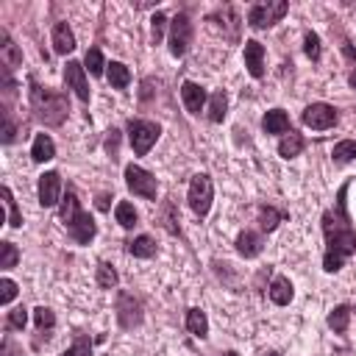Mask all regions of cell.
<instances>
[{
  "label": "cell",
  "mask_w": 356,
  "mask_h": 356,
  "mask_svg": "<svg viewBox=\"0 0 356 356\" xmlns=\"http://www.w3.org/2000/svg\"><path fill=\"white\" fill-rule=\"evenodd\" d=\"M353 312H356V309H353Z\"/></svg>",
  "instance_id": "cell-46"
},
{
  "label": "cell",
  "mask_w": 356,
  "mask_h": 356,
  "mask_svg": "<svg viewBox=\"0 0 356 356\" xmlns=\"http://www.w3.org/2000/svg\"><path fill=\"white\" fill-rule=\"evenodd\" d=\"M186 328H189V334L192 337H206L209 334V320H206V314L200 312V309H189L186 312Z\"/></svg>",
  "instance_id": "cell-24"
},
{
  "label": "cell",
  "mask_w": 356,
  "mask_h": 356,
  "mask_svg": "<svg viewBox=\"0 0 356 356\" xmlns=\"http://www.w3.org/2000/svg\"><path fill=\"white\" fill-rule=\"evenodd\" d=\"M348 186L342 184L334 209L323 211V234H325V256H323V270L337 273L348 256L356 250V228L348 214Z\"/></svg>",
  "instance_id": "cell-1"
},
{
  "label": "cell",
  "mask_w": 356,
  "mask_h": 356,
  "mask_svg": "<svg viewBox=\"0 0 356 356\" xmlns=\"http://www.w3.org/2000/svg\"><path fill=\"white\" fill-rule=\"evenodd\" d=\"M303 50H306V56H309L312 61L320 58V36H317L314 31H309V33L303 36Z\"/></svg>",
  "instance_id": "cell-36"
},
{
  "label": "cell",
  "mask_w": 356,
  "mask_h": 356,
  "mask_svg": "<svg viewBox=\"0 0 356 356\" xmlns=\"http://www.w3.org/2000/svg\"><path fill=\"white\" fill-rule=\"evenodd\" d=\"M270 300L275 306H286L292 300V284H289L286 275H275L273 278V284H270Z\"/></svg>",
  "instance_id": "cell-20"
},
{
  "label": "cell",
  "mask_w": 356,
  "mask_h": 356,
  "mask_svg": "<svg viewBox=\"0 0 356 356\" xmlns=\"http://www.w3.org/2000/svg\"><path fill=\"white\" fill-rule=\"evenodd\" d=\"M0 356H22V350H17V345L6 337V339H3V350H0Z\"/></svg>",
  "instance_id": "cell-41"
},
{
  "label": "cell",
  "mask_w": 356,
  "mask_h": 356,
  "mask_svg": "<svg viewBox=\"0 0 356 356\" xmlns=\"http://www.w3.org/2000/svg\"><path fill=\"white\" fill-rule=\"evenodd\" d=\"M0 58H3L6 70H14V67L22 64V53H19V47L14 44V39L8 36V31H0Z\"/></svg>",
  "instance_id": "cell-16"
},
{
  "label": "cell",
  "mask_w": 356,
  "mask_h": 356,
  "mask_svg": "<svg viewBox=\"0 0 356 356\" xmlns=\"http://www.w3.org/2000/svg\"><path fill=\"white\" fill-rule=\"evenodd\" d=\"M114 217H117V222H120L122 228H134V225L139 222V214H136V209H134L128 200H120V203H117Z\"/></svg>",
  "instance_id": "cell-26"
},
{
  "label": "cell",
  "mask_w": 356,
  "mask_h": 356,
  "mask_svg": "<svg viewBox=\"0 0 356 356\" xmlns=\"http://www.w3.org/2000/svg\"><path fill=\"white\" fill-rule=\"evenodd\" d=\"M348 317H350V306H337V309L328 314V325H331L337 334H345V331H348Z\"/></svg>",
  "instance_id": "cell-30"
},
{
  "label": "cell",
  "mask_w": 356,
  "mask_h": 356,
  "mask_svg": "<svg viewBox=\"0 0 356 356\" xmlns=\"http://www.w3.org/2000/svg\"><path fill=\"white\" fill-rule=\"evenodd\" d=\"M125 186H128L134 195L145 197V200H156V195H159L156 178H153L147 170H142L139 164H128V167H125Z\"/></svg>",
  "instance_id": "cell-7"
},
{
  "label": "cell",
  "mask_w": 356,
  "mask_h": 356,
  "mask_svg": "<svg viewBox=\"0 0 356 356\" xmlns=\"http://www.w3.org/2000/svg\"><path fill=\"white\" fill-rule=\"evenodd\" d=\"M181 100L186 106L189 114H200L203 106H206V89L200 83H192V81H184L181 83Z\"/></svg>",
  "instance_id": "cell-13"
},
{
  "label": "cell",
  "mask_w": 356,
  "mask_h": 356,
  "mask_svg": "<svg viewBox=\"0 0 356 356\" xmlns=\"http://www.w3.org/2000/svg\"><path fill=\"white\" fill-rule=\"evenodd\" d=\"M164 25H167V17L161 14V11H156L153 14V19H150V36H153V42L159 44L161 42V36H164Z\"/></svg>",
  "instance_id": "cell-38"
},
{
  "label": "cell",
  "mask_w": 356,
  "mask_h": 356,
  "mask_svg": "<svg viewBox=\"0 0 356 356\" xmlns=\"http://www.w3.org/2000/svg\"><path fill=\"white\" fill-rule=\"evenodd\" d=\"M117 323L125 331H131V328H136L142 323V303L131 292H120L117 295Z\"/></svg>",
  "instance_id": "cell-9"
},
{
  "label": "cell",
  "mask_w": 356,
  "mask_h": 356,
  "mask_svg": "<svg viewBox=\"0 0 356 356\" xmlns=\"http://www.w3.org/2000/svg\"><path fill=\"white\" fill-rule=\"evenodd\" d=\"M3 197H6V209H8V225H11V228H19V225H22V214H19L17 200H14V195H11L8 186H3Z\"/></svg>",
  "instance_id": "cell-32"
},
{
  "label": "cell",
  "mask_w": 356,
  "mask_h": 356,
  "mask_svg": "<svg viewBox=\"0 0 356 356\" xmlns=\"http://www.w3.org/2000/svg\"><path fill=\"white\" fill-rule=\"evenodd\" d=\"M61 356H92V342H89V337H75V342L61 353Z\"/></svg>",
  "instance_id": "cell-34"
},
{
  "label": "cell",
  "mask_w": 356,
  "mask_h": 356,
  "mask_svg": "<svg viewBox=\"0 0 356 356\" xmlns=\"http://www.w3.org/2000/svg\"><path fill=\"white\" fill-rule=\"evenodd\" d=\"M58 214H61V222L67 225V234H70L78 245H89V242L95 239L97 225H95V220L89 217V211L81 209V200H78V195H75L72 189H67Z\"/></svg>",
  "instance_id": "cell-2"
},
{
  "label": "cell",
  "mask_w": 356,
  "mask_h": 356,
  "mask_svg": "<svg viewBox=\"0 0 356 356\" xmlns=\"http://www.w3.org/2000/svg\"><path fill=\"white\" fill-rule=\"evenodd\" d=\"M303 136L298 134V131H289V134H284V139L278 142V156L281 159H295L300 150H303Z\"/></svg>",
  "instance_id": "cell-21"
},
{
  "label": "cell",
  "mask_w": 356,
  "mask_h": 356,
  "mask_svg": "<svg viewBox=\"0 0 356 356\" xmlns=\"http://www.w3.org/2000/svg\"><path fill=\"white\" fill-rule=\"evenodd\" d=\"M331 156H334L337 164L353 161V159H356V139H342V142H337L334 150H331Z\"/></svg>",
  "instance_id": "cell-27"
},
{
  "label": "cell",
  "mask_w": 356,
  "mask_h": 356,
  "mask_svg": "<svg viewBox=\"0 0 356 356\" xmlns=\"http://www.w3.org/2000/svg\"><path fill=\"white\" fill-rule=\"evenodd\" d=\"M289 11V3H253L248 8V25L261 31V28H270L275 25L284 14Z\"/></svg>",
  "instance_id": "cell-6"
},
{
  "label": "cell",
  "mask_w": 356,
  "mask_h": 356,
  "mask_svg": "<svg viewBox=\"0 0 356 356\" xmlns=\"http://www.w3.org/2000/svg\"><path fill=\"white\" fill-rule=\"evenodd\" d=\"M31 108H33V117L50 128L61 125L70 106H67V97L61 92H53L47 86H39L36 81H31Z\"/></svg>",
  "instance_id": "cell-3"
},
{
  "label": "cell",
  "mask_w": 356,
  "mask_h": 356,
  "mask_svg": "<svg viewBox=\"0 0 356 356\" xmlns=\"http://www.w3.org/2000/svg\"><path fill=\"white\" fill-rule=\"evenodd\" d=\"M58 197H61V175L56 170L42 172L39 175V203L44 209H50V206L58 203Z\"/></svg>",
  "instance_id": "cell-12"
},
{
  "label": "cell",
  "mask_w": 356,
  "mask_h": 356,
  "mask_svg": "<svg viewBox=\"0 0 356 356\" xmlns=\"http://www.w3.org/2000/svg\"><path fill=\"white\" fill-rule=\"evenodd\" d=\"M348 83H350V86H353V89H356V70H353V72H350V75H348Z\"/></svg>",
  "instance_id": "cell-45"
},
{
  "label": "cell",
  "mask_w": 356,
  "mask_h": 356,
  "mask_svg": "<svg viewBox=\"0 0 356 356\" xmlns=\"http://www.w3.org/2000/svg\"><path fill=\"white\" fill-rule=\"evenodd\" d=\"M300 120L312 131H325V128H331L337 122V108L328 106V103H312V106H306Z\"/></svg>",
  "instance_id": "cell-10"
},
{
  "label": "cell",
  "mask_w": 356,
  "mask_h": 356,
  "mask_svg": "<svg viewBox=\"0 0 356 356\" xmlns=\"http://www.w3.org/2000/svg\"><path fill=\"white\" fill-rule=\"evenodd\" d=\"M50 39H53V50H56L58 56H67V53L75 50V36H72V31H70L67 22H56Z\"/></svg>",
  "instance_id": "cell-15"
},
{
  "label": "cell",
  "mask_w": 356,
  "mask_h": 356,
  "mask_svg": "<svg viewBox=\"0 0 356 356\" xmlns=\"http://www.w3.org/2000/svg\"><path fill=\"white\" fill-rule=\"evenodd\" d=\"M261 128H264L267 134H289V131H292V128H289V117H286L284 108H270V111L261 117Z\"/></svg>",
  "instance_id": "cell-17"
},
{
  "label": "cell",
  "mask_w": 356,
  "mask_h": 356,
  "mask_svg": "<svg viewBox=\"0 0 356 356\" xmlns=\"http://www.w3.org/2000/svg\"><path fill=\"white\" fill-rule=\"evenodd\" d=\"M128 253L134 259H150V256H156V242L147 234H142V236H136V239L128 242Z\"/></svg>",
  "instance_id": "cell-22"
},
{
  "label": "cell",
  "mask_w": 356,
  "mask_h": 356,
  "mask_svg": "<svg viewBox=\"0 0 356 356\" xmlns=\"http://www.w3.org/2000/svg\"><path fill=\"white\" fill-rule=\"evenodd\" d=\"M117 281H120V278H117V270H114L108 261H100V264H97V284H100L103 289H114Z\"/></svg>",
  "instance_id": "cell-31"
},
{
  "label": "cell",
  "mask_w": 356,
  "mask_h": 356,
  "mask_svg": "<svg viewBox=\"0 0 356 356\" xmlns=\"http://www.w3.org/2000/svg\"><path fill=\"white\" fill-rule=\"evenodd\" d=\"M64 83H67V89H72L75 95H78V100H83V103H89V83H86V67L83 64H78V61H67V67H64Z\"/></svg>",
  "instance_id": "cell-11"
},
{
  "label": "cell",
  "mask_w": 356,
  "mask_h": 356,
  "mask_svg": "<svg viewBox=\"0 0 356 356\" xmlns=\"http://www.w3.org/2000/svg\"><path fill=\"white\" fill-rule=\"evenodd\" d=\"M236 250H239L245 259L259 256V253H261V236H259L256 231H242V234L236 236Z\"/></svg>",
  "instance_id": "cell-19"
},
{
  "label": "cell",
  "mask_w": 356,
  "mask_h": 356,
  "mask_svg": "<svg viewBox=\"0 0 356 356\" xmlns=\"http://www.w3.org/2000/svg\"><path fill=\"white\" fill-rule=\"evenodd\" d=\"M53 156H56L53 139H50L47 134H36V139H33V145H31V159H33L36 164H44V161H50Z\"/></svg>",
  "instance_id": "cell-18"
},
{
  "label": "cell",
  "mask_w": 356,
  "mask_h": 356,
  "mask_svg": "<svg viewBox=\"0 0 356 356\" xmlns=\"http://www.w3.org/2000/svg\"><path fill=\"white\" fill-rule=\"evenodd\" d=\"M33 323H36L39 331H50V328L56 325V314H53L47 306H36V309H33Z\"/></svg>",
  "instance_id": "cell-33"
},
{
  "label": "cell",
  "mask_w": 356,
  "mask_h": 356,
  "mask_svg": "<svg viewBox=\"0 0 356 356\" xmlns=\"http://www.w3.org/2000/svg\"><path fill=\"white\" fill-rule=\"evenodd\" d=\"M128 142H131V147H134V153L136 156H145L153 145H156V139L161 136V125L159 122H150V120H128Z\"/></svg>",
  "instance_id": "cell-4"
},
{
  "label": "cell",
  "mask_w": 356,
  "mask_h": 356,
  "mask_svg": "<svg viewBox=\"0 0 356 356\" xmlns=\"http://www.w3.org/2000/svg\"><path fill=\"white\" fill-rule=\"evenodd\" d=\"M342 53H345L348 58H353V61H356V50L350 47V42H345V44H342Z\"/></svg>",
  "instance_id": "cell-43"
},
{
  "label": "cell",
  "mask_w": 356,
  "mask_h": 356,
  "mask_svg": "<svg viewBox=\"0 0 356 356\" xmlns=\"http://www.w3.org/2000/svg\"><path fill=\"white\" fill-rule=\"evenodd\" d=\"M106 75H108V83H111L114 89H125V86L131 83V72H128V67H125L122 61H111V64L106 67Z\"/></svg>",
  "instance_id": "cell-23"
},
{
  "label": "cell",
  "mask_w": 356,
  "mask_h": 356,
  "mask_svg": "<svg viewBox=\"0 0 356 356\" xmlns=\"http://www.w3.org/2000/svg\"><path fill=\"white\" fill-rule=\"evenodd\" d=\"M117 134H120V131L111 128V131H108V139H106V147H108L111 156H117Z\"/></svg>",
  "instance_id": "cell-42"
},
{
  "label": "cell",
  "mask_w": 356,
  "mask_h": 356,
  "mask_svg": "<svg viewBox=\"0 0 356 356\" xmlns=\"http://www.w3.org/2000/svg\"><path fill=\"white\" fill-rule=\"evenodd\" d=\"M0 250H3V259H0V267H3V270H11V267L17 264V259H19V253H17V248H14V242H3V245H0Z\"/></svg>",
  "instance_id": "cell-37"
},
{
  "label": "cell",
  "mask_w": 356,
  "mask_h": 356,
  "mask_svg": "<svg viewBox=\"0 0 356 356\" xmlns=\"http://www.w3.org/2000/svg\"><path fill=\"white\" fill-rule=\"evenodd\" d=\"M211 197H214L211 178H209L206 172L192 175V181H189V195H186L189 209H192L197 217H206V214H209V209H211Z\"/></svg>",
  "instance_id": "cell-5"
},
{
  "label": "cell",
  "mask_w": 356,
  "mask_h": 356,
  "mask_svg": "<svg viewBox=\"0 0 356 356\" xmlns=\"http://www.w3.org/2000/svg\"><path fill=\"white\" fill-rule=\"evenodd\" d=\"M284 220L281 211H275L273 206H259V225L261 231H275V225Z\"/></svg>",
  "instance_id": "cell-28"
},
{
  "label": "cell",
  "mask_w": 356,
  "mask_h": 356,
  "mask_svg": "<svg viewBox=\"0 0 356 356\" xmlns=\"http://www.w3.org/2000/svg\"><path fill=\"white\" fill-rule=\"evenodd\" d=\"M25 323H28V309H25V306L11 309V312H8V317H6V325H8V328H14V331H22V328H25Z\"/></svg>",
  "instance_id": "cell-35"
},
{
  "label": "cell",
  "mask_w": 356,
  "mask_h": 356,
  "mask_svg": "<svg viewBox=\"0 0 356 356\" xmlns=\"http://www.w3.org/2000/svg\"><path fill=\"white\" fill-rule=\"evenodd\" d=\"M97 209H103V211L108 209V195H100V197H97Z\"/></svg>",
  "instance_id": "cell-44"
},
{
  "label": "cell",
  "mask_w": 356,
  "mask_h": 356,
  "mask_svg": "<svg viewBox=\"0 0 356 356\" xmlns=\"http://www.w3.org/2000/svg\"><path fill=\"white\" fill-rule=\"evenodd\" d=\"M83 64H86V70H89L92 75H103V70L108 67V64H106V58H103V53H100L97 47H89V50H86Z\"/></svg>",
  "instance_id": "cell-29"
},
{
  "label": "cell",
  "mask_w": 356,
  "mask_h": 356,
  "mask_svg": "<svg viewBox=\"0 0 356 356\" xmlns=\"http://www.w3.org/2000/svg\"><path fill=\"white\" fill-rule=\"evenodd\" d=\"M245 67L253 78L264 75V47H261V42H256V39L245 42Z\"/></svg>",
  "instance_id": "cell-14"
},
{
  "label": "cell",
  "mask_w": 356,
  "mask_h": 356,
  "mask_svg": "<svg viewBox=\"0 0 356 356\" xmlns=\"http://www.w3.org/2000/svg\"><path fill=\"white\" fill-rule=\"evenodd\" d=\"M0 289H3V292H0V303L8 306V303L14 300V295H17V284H14L11 278H3V281H0Z\"/></svg>",
  "instance_id": "cell-39"
},
{
  "label": "cell",
  "mask_w": 356,
  "mask_h": 356,
  "mask_svg": "<svg viewBox=\"0 0 356 356\" xmlns=\"http://www.w3.org/2000/svg\"><path fill=\"white\" fill-rule=\"evenodd\" d=\"M225 108H228V97L222 89H217L211 97H209V120L211 122H222L225 120Z\"/></svg>",
  "instance_id": "cell-25"
},
{
  "label": "cell",
  "mask_w": 356,
  "mask_h": 356,
  "mask_svg": "<svg viewBox=\"0 0 356 356\" xmlns=\"http://www.w3.org/2000/svg\"><path fill=\"white\" fill-rule=\"evenodd\" d=\"M14 136H17V125H14V120H11V114L6 111V128H3V145H11V142H14Z\"/></svg>",
  "instance_id": "cell-40"
},
{
  "label": "cell",
  "mask_w": 356,
  "mask_h": 356,
  "mask_svg": "<svg viewBox=\"0 0 356 356\" xmlns=\"http://www.w3.org/2000/svg\"><path fill=\"white\" fill-rule=\"evenodd\" d=\"M189 44H192V22L184 11H178L170 22V53L175 58H181L189 50Z\"/></svg>",
  "instance_id": "cell-8"
}]
</instances>
